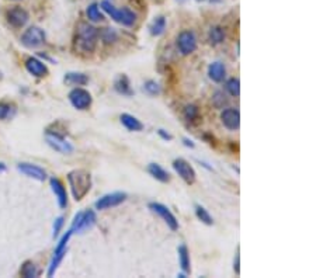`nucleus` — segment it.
<instances>
[{"instance_id": "1", "label": "nucleus", "mask_w": 316, "mask_h": 278, "mask_svg": "<svg viewBox=\"0 0 316 278\" xmlns=\"http://www.w3.org/2000/svg\"><path fill=\"white\" fill-rule=\"evenodd\" d=\"M68 183L74 201H82L92 188V174L84 168H74L68 173Z\"/></svg>"}, {"instance_id": "2", "label": "nucleus", "mask_w": 316, "mask_h": 278, "mask_svg": "<svg viewBox=\"0 0 316 278\" xmlns=\"http://www.w3.org/2000/svg\"><path fill=\"white\" fill-rule=\"evenodd\" d=\"M98 41V30L88 22H82L76 31V48L84 54L94 52Z\"/></svg>"}, {"instance_id": "3", "label": "nucleus", "mask_w": 316, "mask_h": 278, "mask_svg": "<svg viewBox=\"0 0 316 278\" xmlns=\"http://www.w3.org/2000/svg\"><path fill=\"white\" fill-rule=\"evenodd\" d=\"M96 220V212L93 210L80 211V212L74 215L72 225H70V230H72V234H83V232H86V230L94 226Z\"/></svg>"}, {"instance_id": "4", "label": "nucleus", "mask_w": 316, "mask_h": 278, "mask_svg": "<svg viewBox=\"0 0 316 278\" xmlns=\"http://www.w3.org/2000/svg\"><path fill=\"white\" fill-rule=\"evenodd\" d=\"M72 230L69 229L66 234H64L60 239H59L58 244H56V248L54 250V256H52V260L51 263H50V267H48V277H52L56 270H58V267L60 266L62 263V260H64V257L66 254V250H68V243L70 240V236H72Z\"/></svg>"}, {"instance_id": "5", "label": "nucleus", "mask_w": 316, "mask_h": 278, "mask_svg": "<svg viewBox=\"0 0 316 278\" xmlns=\"http://www.w3.org/2000/svg\"><path fill=\"white\" fill-rule=\"evenodd\" d=\"M45 140H46V144H48L54 150H56L59 154H70L74 152L72 144H70L68 139H65L64 135H60L58 132L46 130V131H45Z\"/></svg>"}, {"instance_id": "6", "label": "nucleus", "mask_w": 316, "mask_h": 278, "mask_svg": "<svg viewBox=\"0 0 316 278\" xmlns=\"http://www.w3.org/2000/svg\"><path fill=\"white\" fill-rule=\"evenodd\" d=\"M176 44H177V50L178 52L183 55V56H188V55H192L194 52L197 51V37H196V34L190 31V30H184L182 31L178 36H177V40H176Z\"/></svg>"}, {"instance_id": "7", "label": "nucleus", "mask_w": 316, "mask_h": 278, "mask_svg": "<svg viewBox=\"0 0 316 278\" xmlns=\"http://www.w3.org/2000/svg\"><path fill=\"white\" fill-rule=\"evenodd\" d=\"M45 31L42 28H40L37 26H32V27H28L22 32V44L28 48V50H34V48H38L45 42Z\"/></svg>"}, {"instance_id": "8", "label": "nucleus", "mask_w": 316, "mask_h": 278, "mask_svg": "<svg viewBox=\"0 0 316 278\" xmlns=\"http://www.w3.org/2000/svg\"><path fill=\"white\" fill-rule=\"evenodd\" d=\"M126 192L122 191H114V192H108L103 197H100L94 202V208L97 211H106L110 208H116L118 205H121L126 200Z\"/></svg>"}, {"instance_id": "9", "label": "nucleus", "mask_w": 316, "mask_h": 278, "mask_svg": "<svg viewBox=\"0 0 316 278\" xmlns=\"http://www.w3.org/2000/svg\"><path fill=\"white\" fill-rule=\"evenodd\" d=\"M69 102L74 106L76 110L84 111L90 108L92 102H93V97L88 93L86 88H74L70 93H69Z\"/></svg>"}, {"instance_id": "10", "label": "nucleus", "mask_w": 316, "mask_h": 278, "mask_svg": "<svg viewBox=\"0 0 316 278\" xmlns=\"http://www.w3.org/2000/svg\"><path fill=\"white\" fill-rule=\"evenodd\" d=\"M173 170L176 172L177 176L180 177L184 183L190 184V186L196 183L197 173H196V170H194L192 164L186 159H183V158H178V159L173 160Z\"/></svg>"}, {"instance_id": "11", "label": "nucleus", "mask_w": 316, "mask_h": 278, "mask_svg": "<svg viewBox=\"0 0 316 278\" xmlns=\"http://www.w3.org/2000/svg\"><path fill=\"white\" fill-rule=\"evenodd\" d=\"M149 210L154 214H156L159 218L164 220V224L172 229V230H177L178 229V220L174 216V214L169 210V206H166L162 202H149Z\"/></svg>"}, {"instance_id": "12", "label": "nucleus", "mask_w": 316, "mask_h": 278, "mask_svg": "<svg viewBox=\"0 0 316 278\" xmlns=\"http://www.w3.org/2000/svg\"><path fill=\"white\" fill-rule=\"evenodd\" d=\"M6 18H8V24L14 28H22L24 27L30 20L28 12L26 8H20V6H13L12 8H8L6 13Z\"/></svg>"}, {"instance_id": "13", "label": "nucleus", "mask_w": 316, "mask_h": 278, "mask_svg": "<svg viewBox=\"0 0 316 278\" xmlns=\"http://www.w3.org/2000/svg\"><path fill=\"white\" fill-rule=\"evenodd\" d=\"M17 170L24 176L34 178L37 182H45L46 180V172L42 168H40L38 164H34V163H26V162L18 163Z\"/></svg>"}, {"instance_id": "14", "label": "nucleus", "mask_w": 316, "mask_h": 278, "mask_svg": "<svg viewBox=\"0 0 316 278\" xmlns=\"http://www.w3.org/2000/svg\"><path fill=\"white\" fill-rule=\"evenodd\" d=\"M220 121L229 131H238L240 128V112L238 108H225L220 112Z\"/></svg>"}, {"instance_id": "15", "label": "nucleus", "mask_w": 316, "mask_h": 278, "mask_svg": "<svg viewBox=\"0 0 316 278\" xmlns=\"http://www.w3.org/2000/svg\"><path fill=\"white\" fill-rule=\"evenodd\" d=\"M50 184H51L52 192L55 194V198L58 201V205L60 208H66L68 206V192L65 186L62 184V182L56 178V177H51L50 178Z\"/></svg>"}, {"instance_id": "16", "label": "nucleus", "mask_w": 316, "mask_h": 278, "mask_svg": "<svg viewBox=\"0 0 316 278\" xmlns=\"http://www.w3.org/2000/svg\"><path fill=\"white\" fill-rule=\"evenodd\" d=\"M26 69L30 74L36 76V78H44L48 74V68L45 65L42 60H40L38 58L31 56L26 60Z\"/></svg>"}, {"instance_id": "17", "label": "nucleus", "mask_w": 316, "mask_h": 278, "mask_svg": "<svg viewBox=\"0 0 316 278\" xmlns=\"http://www.w3.org/2000/svg\"><path fill=\"white\" fill-rule=\"evenodd\" d=\"M114 90L121 96H126V97L134 96V90L131 88V80H130V78L126 74H120L117 79L114 80Z\"/></svg>"}, {"instance_id": "18", "label": "nucleus", "mask_w": 316, "mask_h": 278, "mask_svg": "<svg viewBox=\"0 0 316 278\" xmlns=\"http://www.w3.org/2000/svg\"><path fill=\"white\" fill-rule=\"evenodd\" d=\"M177 254H178V264H180L182 272H184L186 276H188L192 272V262H190L188 248L186 244H180L177 248Z\"/></svg>"}, {"instance_id": "19", "label": "nucleus", "mask_w": 316, "mask_h": 278, "mask_svg": "<svg viewBox=\"0 0 316 278\" xmlns=\"http://www.w3.org/2000/svg\"><path fill=\"white\" fill-rule=\"evenodd\" d=\"M208 76L215 83H220L226 78V68L222 62H212L208 66Z\"/></svg>"}, {"instance_id": "20", "label": "nucleus", "mask_w": 316, "mask_h": 278, "mask_svg": "<svg viewBox=\"0 0 316 278\" xmlns=\"http://www.w3.org/2000/svg\"><path fill=\"white\" fill-rule=\"evenodd\" d=\"M120 121H121V124L124 125L128 131L140 132L144 130V124L140 122V120H138V118L135 117V116H132V114H128V112L121 114V116H120Z\"/></svg>"}, {"instance_id": "21", "label": "nucleus", "mask_w": 316, "mask_h": 278, "mask_svg": "<svg viewBox=\"0 0 316 278\" xmlns=\"http://www.w3.org/2000/svg\"><path fill=\"white\" fill-rule=\"evenodd\" d=\"M148 173L154 177V180L160 182V183H169L170 182V174L169 172H166L164 168L158 164V163H149L148 166Z\"/></svg>"}, {"instance_id": "22", "label": "nucleus", "mask_w": 316, "mask_h": 278, "mask_svg": "<svg viewBox=\"0 0 316 278\" xmlns=\"http://www.w3.org/2000/svg\"><path fill=\"white\" fill-rule=\"evenodd\" d=\"M64 82L69 84V86H86L88 83V76L80 72H68L64 78Z\"/></svg>"}, {"instance_id": "23", "label": "nucleus", "mask_w": 316, "mask_h": 278, "mask_svg": "<svg viewBox=\"0 0 316 278\" xmlns=\"http://www.w3.org/2000/svg\"><path fill=\"white\" fill-rule=\"evenodd\" d=\"M164 30H166V17H164V16H158V17H154V20L150 22V26H149V32H150V36L159 37V36H162L163 32H164Z\"/></svg>"}, {"instance_id": "24", "label": "nucleus", "mask_w": 316, "mask_h": 278, "mask_svg": "<svg viewBox=\"0 0 316 278\" xmlns=\"http://www.w3.org/2000/svg\"><path fill=\"white\" fill-rule=\"evenodd\" d=\"M135 22H136V13L135 12H132L131 8H120V20H118L120 24H122L125 27H131L135 24Z\"/></svg>"}, {"instance_id": "25", "label": "nucleus", "mask_w": 316, "mask_h": 278, "mask_svg": "<svg viewBox=\"0 0 316 278\" xmlns=\"http://www.w3.org/2000/svg\"><path fill=\"white\" fill-rule=\"evenodd\" d=\"M225 31L222 27H212V28L210 30V32H208V41H210V44L212 45H220L222 44L224 41H225Z\"/></svg>"}, {"instance_id": "26", "label": "nucleus", "mask_w": 316, "mask_h": 278, "mask_svg": "<svg viewBox=\"0 0 316 278\" xmlns=\"http://www.w3.org/2000/svg\"><path fill=\"white\" fill-rule=\"evenodd\" d=\"M86 16H88V18L90 22H98L104 20V14L100 12V8H98V4L97 3H92V4H88V8H86Z\"/></svg>"}, {"instance_id": "27", "label": "nucleus", "mask_w": 316, "mask_h": 278, "mask_svg": "<svg viewBox=\"0 0 316 278\" xmlns=\"http://www.w3.org/2000/svg\"><path fill=\"white\" fill-rule=\"evenodd\" d=\"M98 37L103 40L104 44H114L118 40V34L114 28L106 27V28H102V31H98Z\"/></svg>"}, {"instance_id": "28", "label": "nucleus", "mask_w": 316, "mask_h": 278, "mask_svg": "<svg viewBox=\"0 0 316 278\" xmlns=\"http://www.w3.org/2000/svg\"><path fill=\"white\" fill-rule=\"evenodd\" d=\"M183 116H184V120H186L187 122H196V121H198V118H200L198 107H197V106H194V104H188V106H186V107H184Z\"/></svg>"}, {"instance_id": "29", "label": "nucleus", "mask_w": 316, "mask_h": 278, "mask_svg": "<svg viewBox=\"0 0 316 278\" xmlns=\"http://www.w3.org/2000/svg\"><path fill=\"white\" fill-rule=\"evenodd\" d=\"M20 274L24 278H36L38 277V268L32 262H24L20 268Z\"/></svg>"}, {"instance_id": "30", "label": "nucleus", "mask_w": 316, "mask_h": 278, "mask_svg": "<svg viewBox=\"0 0 316 278\" xmlns=\"http://www.w3.org/2000/svg\"><path fill=\"white\" fill-rule=\"evenodd\" d=\"M225 88L232 97H239V94H240V82L238 78H230L225 83Z\"/></svg>"}, {"instance_id": "31", "label": "nucleus", "mask_w": 316, "mask_h": 278, "mask_svg": "<svg viewBox=\"0 0 316 278\" xmlns=\"http://www.w3.org/2000/svg\"><path fill=\"white\" fill-rule=\"evenodd\" d=\"M196 215H197V218H198L202 224H206V225H212L214 224L211 214L208 212V210H206L202 205H196Z\"/></svg>"}, {"instance_id": "32", "label": "nucleus", "mask_w": 316, "mask_h": 278, "mask_svg": "<svg viewBox=\"0 0 316 278\" xmlns=\"http://www.w3.org/2000/svg\"><path fill=\"white\" fill-rule=\"evenodd\" d=\"M142 90L146 93L148 96H158L160 94V92H162V88L159 86V83H156L154 80H148L144 83V86H142Z\"/></svg>"}, {"instance_id": "33", "label": "nucleus", "mask_w": 316, "mask_h": 278, "mask_svg": "<svg viewBox=\"0 0 316 278\" xmlns=\"http://www.w3.org/2000/svg\"><path fill=\"white\" fill-rule=\"evenodd\" d=\"M16 114V108L13 104L0 102V120H8Z\"/></svg>"}, {"instance_id": "34", "label": "nucleus", "mask_w": 316, "mask_h": 278, "mask_svg": "<svg viewBox=\"0 0 316 278\" xmlns=\"http://www.w3.org/2000/svg\"><path fill=\"white\" fill-rule=\"evenodd\" d=\"M212 102L216 108H224V106L228 104V98H226V96L222 92H216L212 97Z\"/></svg>"}, {"instance_id": "35", "label": "nucleus", "mask_w": 316, "mask_h": 278, "mask_svg": "<svg viewBox=\"0 0 316 278\" xmlns=\"http://www.w3.org/2000/svg\"><path fill=\"white\" fill-rule=\"evenodd\" d=\"M64 225H65V218H64V216H58V218L55 220V222H54V234H52L54 239L58 238L59 234H60V230H62V228H64Z\"/></svg>"}, {"instance_id": "36", "label": "nucleus", "mask_w": 316, "mask_h": 278, "mask_svg": "<svg viewBox=\"0 0 316 278\" xmlns=\"http://www.w3.org/2000/svg\"><path fill=\"white\" fill-rule=\"evenodd\" d=\"M158 135L160 136V138L163 139V140H166V142H170V140H173V135L170 134V132H168L166 130H163V128H160V130H158Z\"/></svg>"}, {"instance_id": "37", "label": "nucleus", "mask_w": 316, "mask_h": 278, "mask_svg": "<svg viewBox=\"0 0 316 278\" xmlns=\"http://www.w3.org/2000/svg\"><path fill=\"white\" fill-rule=\"evenodd\" d=\"M234 270L239 276L240 274V256H239V248H238V252L235 254V262H234Z\"/></svg>"}, {"instance_id": "38", "label": "nucleus", "mask_w": 316, "mask_h": 278, "mask_svg": "<svg viewBox=\"0 0 316 278\" xmlns=\"http://www.w3.org/2000/svg\"><path fill=\"white\" fill-rule=\"evenodd\" d=\"M183 145L184 146L190 148V149H194V148H196V144L192 142V139H188V138H183Z\"/></svg>"}, {"instance_id": "39", "label": "nucleus", "mask_w": 316, "mask_h": 278, "mask_svg": "<svg viewBox=\"0 0 316 278\" xmlns=\"http://www.w3.org/2000/svg\"><path fill=\"white\" fill-rule=\"evenodd\" d=\"M4 170H6V164H4L3 162H0V173L4 172Z\"/></svg>"}, {"instance_id": "40", "label": "nucleus", "mask_w": 316, "mask_h": 278, "mask_svg": "<svg viewBox=\"0 0 316 278\" xmlns=\"http://www.w3.org/2000/svg\"><path fill=\"white\" fill-rule=\"evenodd\" d=\"M197 2H206V0H197Z\"/></svg>"}]
</instances>
